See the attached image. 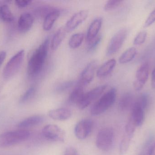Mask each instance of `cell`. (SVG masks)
Masks as SVG:
<instances>
[{
  "label": "cell",
  "mask_w": 155,
  "mask_h": 155,
  "mask_svg": "<svg viewBox=\"0 0 155 155\" xmlns=\"http://www.w3.org/2000/svg\"><path fill=\"white\" fill-rule=\"evenodd\" d=\"M49 43V38H46L31 56L27 67L29 76H36L42 70L48 55Z\"/></svg>",
  "instance_id": "obj_1"
},
{
  "label": "cell",
  "mask_w": 155,
  "mask_h": 155,
  "mask_svg": "<svg viewBox=\"0 0 155 155\" xmlns=\"http://www.w3.org/2000/svg\"><path fill=\"white\" fill-rule=\"evenodd\" d=\"M117 96V90L112 88L104 94L92 106L91 115L98 116L107 111L114 103Z\"/></svg>",
  "instance_id": "obj_2"
},
{
  "label": "cell",
  "mask_w": 155,
  "mask_h": 155,
  "mask_svg": "<svg viewBox=\"0 0 155 155\" xmlns=\"http://www.w3.org/2000/svg\"><path fill=\"white\" fill-rule=\"evenodd\" d=\"M30 132L25 129L10 131L0 134V148L9 147L27 140Z\"/></svg>",
  "instance_id": "obj_3"
},
{
  "label": "cell",
  "mask_w": 155,
  "mask_h": 155,
  "mask_svg": "<svg viewBox=\"0 0 155 155\" xmlns=\"http://www.w3.org/2000/svg\"><path fill=\"white\" fill-rule=\"evenodd\" d=\"M114 140V130L111 127H105L98 132L96 139V145L99 150L108 151L113 147Z\"/></svg>",
  "instance_id": "obj_4"
},
{
  "label": "cell",
  "mask_w": 155,
  "mask_h": 155,
  "mask_svg": "<svg viewBox=\"0 0 155 155\" xmlns=\"http://www.w3.org/2000/svg\"><path fill=\"white\" fill-rule=\"evenodd\" d=\"M24 56L25 51L21 50L10 59L3 72L5 79H10L17 72L21 65Z\"/></svg>",
  "instance_id": "obj_5"
},
{
  "label": "cell",
  "mask_w": 155,
  "mask_h": 155,
  "mask_svg": "<svg viewBox=\"0 0 155 155\" xmlns=\"http://www.w3.org/2000/svg\"><path fill=\"white\" fill-rule=\"evenodd\" d=\"M136 127V125L133 119L131 117L129 118L126 125L124 133L119 146L120 155L125 154L128 151Z\"/></svg>",
  "instance_id": "obj_6"
},
{
  "label": "cell",
  "mask_w": 155,
  "mask_h": 155,
  "mask_svg": "<svg viewBox=\"0 0 155 155\" xmlns=\"http://www.w3.org/2000/svg\"><path fill=\"white\" fill-rule=\"evenodd\" d=\"M128 31L125 28L119 30L113 36L108 45L106 50V54L107 56H110L118 52L121 48L127 36Z\"/></svg>",
  "instance_id": "obj_7"
},
{
  "label": "cell",
  "mask_w": 155,
  "mask_h": 155,
  "mask_svg": "<svg viewBox=\"0 0 155 155\" xmlns=\"http://www.w3.org/2000/svg\"><path fill=\"white\" fill-rule=\"evenodd\" d=\"M42 133L43 136L49 141L63 142L65 140V132L56 125H47L43 128Z\"/></svg>",
  "instance_id": "obj_8"
},
{
  "label": "cell",
  "mask_w": 155,
  "mask_h": 155,
  "mask_svg": "<svg viewBox=\"0 0 155 155\" xmlns=\"http://www.w3.org/2000/svg\"><path fill=\"white\" fill-rule=\"evenodd\" d=\"M106 85H101L84 93L77 105L80 110H84L102 95L106 88Z\"/></svg>",
  "instance_id": "obj_9"
},
{
  "label": "cell",
  "mask_w": 155,
  "mask_h": 155,
  "mask_svg": "<svg viewBox=\"0 0 155 155\" xmlns=\"http://www.w3.org/2000/svg\"><path fill=\"white\" fill-rule=\"evenodd\" d=\"M149 65L147 62L142 64L137 69L136 74L134 87L137 92L141 91L147 82L149 77Z\"/></svg>",
  "instance_id": "obj_10"
},
{
  "label": "cell",
  "mask_w": 155,
  "mask_h": 155,
  "mask_svg": "<svg viewBox=\"0 0 155 155\" xmlns=\"http://www.w3.org/2000/svg\"><path fill=\"white\" fill-rule=\"evenodd\" d=\"M93 128V122L90 119L80 120L74 127L75 136L80 140H84L88 137Z\"/></svg>",
  "instance_id": "obj_11"
},
{
  "label": "cell",
  "mask_w": 155,
  "mask_h": 155,
  "mask_svg": "<svg viewBox=\"0 0 155 155\" xmlns=\"http://www.w3.org/2000/svg\"><path fill=\"white\" fill-rule=\"evenodd\" d=\"M97 67V63L95 61H91L87 64L81 72L78 84L85 86L90 83L94 79Z\"/></svg>",
  "instance_id": "obj_12"
},
{
  "label": "cell",
  "mask_w": 155,
  "mask_h": 155,
  "mask_svg": "<svg viewBox=\"0 0 155 155\" xmlns=\"http://www.w3.org/2000/svg\"><path fill=\"white\" fill-rule=\"evenodd\" d=\"M88 12L86 10H81L74 15L64 25L67 32H72L82 24L88 16Z\"/></svg>",
  "instance_id": "obj_13"
},
{
  "label": "cell",
  "mask_w": 155,
  "mask_h": 155,
  "mask_svg": "<svg viewBox=\"0 0 155 155\" xmlns=\"http://www.w3.org/2000/svg\"><path fill=\"white\" fill-rule=\"evenodd\" d=\"M72 113L68 108H60L51 110L48 115L52 119L57 121H65L70 119Z\"/></svg>",
  "instance_id": "obj_14"
},
{
  "label": "cell",
  "mask_w": 155,
  "mask_h": 155,
  "mask_svg": "<svg viewBox=\"0 0 155 155\" xmlns=\"http://www.w3.org/2000/svg\"><path fill=\"white\" fill-rule=\"evenodd\" d=\"M131 109L130 117L134 122L137 127H140L143 125L144 121V110L135 102Z\"/></svg>",
  "instance_id": "obj_15"
},
{
  "label": "cell",
  "mask_w": 155,
  "mask_h": 155,
  "mask_svg": "<svg viewBox=\"0 0 155 155\" xmlns=\"http://www.w3.org/2000/svg\"><path fill=\"white\" fill-rule=\"evenodd\" d=\"M103 23V19L101 17L95 18L88 27L87 34V43L92 41L98 35V33L101 29Z\"/></svg>",
  "instance_id": "obj_16"
},
{
  "label": "cell",
  "mask_w": 155,
  "mask_h": 155,
  "mask_svg": "<svg viewBox=\"0 0 155 155\" xmlns=\"http://www.w3.org/2000/svg\"><path fill=\"white\" fill-rule=\"evenodd\" d=\"M44 117L41 115H34L25 118L20 122L18 127L22 129L30 128L38 125L43 122Z\"/></svg>",
  "instance_id": "obj_17"
},
{
  "label": "cell",
  "mask_w": 155,
  "mask_h": 155,
  "mask_svg": "<svg viewBox=\"0 0 155 155\" xmlns=\"http://www.w3.org/2000/svg\"><path fill=\"white\" fill-rule=\"evenodd\" d=\"M33 22L34 18L32 15L29 13H24L21 15L18 20V27L22 32H26L31 28Z\"/></svg>",
  "instance_id": "obj_18"
},
{
  "label": "cell",
  "mask_w": 155,
  "mask_h": 155,
  "mask_svg": "<svg viewBox=\"0 0 155 155\" xmlns=\"http://www.w3.org/2000/svg\"><path fill=\"white\" fill-rule=\"evenodd\" d=\"M134 98L133 94L127 93L120 98L118 103V109L121 112H124L132 109L134 105Z\"/></svg>",
  "instance_id": "obj_19"
},
{
  "label": "cell",
  "mask_w": 155,
  "mask_h": 155,
  "mask_svg": "<svg viewBox=\"0 0 155 155\" xmlns=\"http://www.w3.org/2000/svg\"><path fill=\"white\" fill-rule=\"evenodd\" d=\"M116 65V61L114 59H110L104 63L97 70V76L99 78L107 76L114 70Z\"/></svg>",
  "instance_id": "obj_20"
},
{
  "label": "cell",
  "mask_w": 155,
  "mask_h": 155,
  "mask_svg": "<svg viewBox=\"0 0 155 155\" xmlns=\"http://www.w3.org/2000/svg\"><path fill=\"white\" fill-rule=\"evenodd\" d=\"M67 33L68 32L65 26H61L58 29L54 35L51 42V47L52 50L54 51L59 47L65 38Z\"/></svg>",
  "instance_id": "obj_21"
},
{
  "label": "cell",
  "mask_w": 155,
  "mask_h": 155,
  "mask_svg": "<svg viewBox=\"0 0 155 155\" xmlns=\"http://www.w3.org/2000/svg\"><path fill=\"white\" fill-rule=\"evenodd\" d=\"M61 12L57 9L52 11L45 16L44 21L43 27L45 31H49L51 29L53 26L55 21L60 16Z\"/></svg>",
  "instance_id": "obj_22"
},
{
  "label": "cell",
  "mask_w": 155,
  "mask_h": 155,
  "mask_svg": "<svg viewBox=\"0 0 155 155\" xmlns=\"http://www.w3.org/2000/svg\"><path fill=\"white\" fill-rule=\"evenodd\" d=\"M84 86L78 84L69 96V102L72 104H78L84 94Z\"/></svg>",
  "instance_id": "obj_23"
},
{
  "label": "cell",
  "mask_w": 155,
  "mask_h": 155,
  "mask_svg": "<svg viewBox=\"0 0 155 155\" xmlns=\"http://www.w3.org/2000/svg\"><path fill=\"white\" fill-rule=\"evenodd\" d=\"M137 50L134 47H130L125 51L119 58V62L124 64L131 62L135 57Z\"/></svg>",
  "instance_id": "obj_24"
},
{
  "label": "cell",
  "mask_w": 155,
  "mask_h": 155,
  "mask_svg": "<svg viewBox=\"0 0 155 155\" xmlns=\"http://www.w3.org/2000/svg\"><path fill=\"white\" fill-rule=\"evenodd\" d=\"M84 38V34L83 33H77L72 35L69 40V45L72 49H76L82 44Z\"/></svg>",
  "instance_id": "obj_25"
},
{
  "label": "cell",
  "mask_w": 155,
  "mask_h": 155,
  "mask_svg": "<svg viewBox=\"0 0 155 155\" xmlns=\"http://www.w3.org/2000/svg\"><path fill=\"white\" fill-rule=\"evenodd\" d=\"M0 17L2 21L6 22H11L14 19L10 8L6 5H4L0 7Z\"/></svg>",
  "instance_id": "obj_26"
},
{
  "label": "cell",
  "mask_w": 155,
  "mask_h": 155,
  "mask_svg": "<svg viewBox=\"0 0 155 155\" xmlns=\"http://www.w3.org/2000/svg\"><path fill=\"white\" fill-rule=\"evenodd\" d=\"M135 103L145 110L147 108L149 104V96L147 93L143 94L138 97Z\"/></svg>",
  "instance_id": "obj_27"
},
{
  "label": "cell",
  "mask_w": 155,
  "mask_h": 155,
  "mask_svg": "<svg viewBox=\"0 0 155 155\" xmlns=\"http://www.w3.org/2000/svg\"><path fill=\"white\" fill-rule=\"evenodd\" d=\"M35 91H36V90H35V87L34 86L30 87L21 97V99H20V103H23L31 99L34 96Z\"/></svg>",
  "instance_id": "obj_28"
},
{
  "label": "cell",
  "mask_w": 155,
  "mask_h": 155,
  "mask_svg": "<svg viewBox=\"0 0 155 155\" xmlns=\"http://www.w3.org/2000/svg\"><path fill=\"white\" fill-rule=\"evenodd\" d=\"M123 2V1L121 0H110L106 2L104 9L106 11H112L118 7Z\"/></svg>",
  "instance_id": "obj_29"
},
{
  "label": "cell",
  "mask_w": 155,
  "mask_h": 155,
  "mask_svg": "<svg viewBox=\"0 0 155 155\" xmlns=\"http://www.w3.org/2000/svg\"><path fill=\"white\" fill-rule=\"evenodd\" d=\"M147 37L146 31H143L139 32L135 38L134 39V44L136 45H139L145 42Z\"/></svg>",
  "instance_id": "obj_30"
},
{
  "label": "cell",
  "mask_w": 155,
  "mask_h": 155,
  "mask_svg": "<svg viewBox=\"0 0 155 155\" xmlns=\"http://www.w3.org/2000/svg\"><path fill=\"white\" fill-rule=\"evenodd\" d=\"M101 39H102V35H98L92 41L88 42V45H87L88 51L92 52L94 50L100 43Z\"/></svg>",
  "instance_id": "obj_31"
},
{
  "label": "cell",
  "mask_w": 155,
  "mask_h": 155,
  "mask_svg": "<svg viewBox=\"0 0 155 155\" xmlns=\"http://www.w3.org/2000/svg\"><path fill=\"white\" fill-rule=\"evenodd\" d=\"M75 84V82L74 81H70L64 82L60 84L56 88L57 92H63L72 87Z\"/></svg>",
  "instance_id": "obj_32"
},
{
  "label": "cell",
  "mask_w": 155,
  "mask_h": 155,
  "mask_svg": "<svg viewBox=\"0 0 155 155\" xmlns=\"http://www.w3.org/2000/svg\"><path fill=\"white\" fill-rule=\"evenodd\" d=\"M155 22V8L151 12L144 24V27H148Z\"/></svg>",
  "instance_id": "obj_33"
},
{
  "label": "cell",
  "mask_w": 155,
  "mask_h": 155,
  "mask_svg": "<svg viewBox=\"0 0 155 155\" xmlns=\"http://www.w3.org/2000/svg\"><path fill=\"white\" fill-rule=\"evenodd\" d=\"M32 1L30 0H16L15 3L17 6L21 8L26 7L31 3Z\"/></svg>",
  "instance_id": "obj_34"
},
{
  "label": "cell",
  "mask_w": 155,
  "mask_h": 155,
  "mask_svg": "<svg viewBox=\"0 0 155 155\" xmlns=\"http://www.w3.org/2000/svg\"><path fill=\"white\" fill-rule=\"evenodd\" d=\"M64 155H79L77 150L73 147L70 146L65 149Z\"/></svg>",
  "instance_id": "obj_35"
},
{
  "label": "cell",
  "mask_w": 155,
  "mask_h": 155,
  "mask_svg": "<svg viewBox=\"0 0 155 155\" xmlns=\"http://www.w3.org/2000/svg\"><path fill=\"white\" fill-rule=\"evenodd\" d=\"M147 155H155V141L151 145L147 152Z\"/></svg>",
  "instance_id": "obj_36"
},
{
  "label": "cell",
  "mask_w": 155,
  "mask_h": 155,
  "mask_svg": "<svg viewBox=\"0 0 155 155\" xmlns=\"http://www.w3.org/2000/svg\"><path fill=\"white\" fill-rule=\"evenodd\" d=\"M6 56V54L5 52L2 51L0 52V67L4 62Z\"/></svg>",
  "instance_id": "obj_37"
},
{
  "label": "cell",
  "mask_w": 155,
  "mask_h": 155,
  "mask_svg": "<svg viewBox=\"0 0 155 155\" xmlns=\"http://www.w3.org/2000/svg\"><path fill=\"white\" fill-rule=\"evenodd\" d=\"M151 86L152 88L155 89V68L153 70L152 72Z\"/></svg>",
  "instance_id": "obj_38"
},
{
  "label": "cell",
  "mask_w": 155,
  "mask_h": 155,
  "mask_svg": "<svg viewBox=\"0 0 155 155\" xmlns=\"http://www.w3.org/2000/svg\"><path fill=\"white\" fill-rule=\"evenodd\" d=\"M138 155H143V154L141 153H140Z\"/></svg>",
  "instance_id": "obj_39"
}]
</instances>
